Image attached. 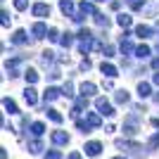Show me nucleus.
I'll use <instances>...</instances> for the list:
<instances>
[{
  "instance_id": "obj_1",
  "label": "nucleus",
  "mask_w": 159,
  "mask_h": 159,
  "mask_svg": "<svg viewBox=\"0 0 159 159\" xmlns=\"http://www.w3.org/2000/svg\"><path fill=\"white\" fill-rule=\"evenodd\" d=\"M95 107H98V114H102V116H114V107L105 98H95Z\"/></svg>"
},
{
  "instance_id": "obj_2",
  "label": "nucleus",
  "mask_w": 159,
  "mask_h": 159,
  "mask_svg": "<svg viewBox=\"0 0 159 159\" xmlns=\"http://www.w3.org/2000/svg\"><path fill=\"white\" fill-rule=\"evenodd\" d=\"M116 147H121V150H128V152H133V154H140V150H143V145H138V143H131V140H116Z\"/></svg>"
},
{
  "instance_id": "obj_3",
  "label": "nucleus",
  "mask_w": 159,
  "mask_h": 159,
  "mask_svg": "<svg viewBox=\"0 0 159 159\" xmlns=\"http://www.w3.org/2000/svg\"><path fill=\"white\" fill-rule=\"evenodd\" d=\"M83 150H86L88 157H98V154L102 152V143H100V140H90V143H86Z\"/></svg>"
},
{
  "instance_id": "obj_4",
  "label": "nucleus",
  "mask_w": 159,
  "mask_h": 159,
  "mask_svg": "<svg viewBox=\"0 0 159 159\" xmlns=\"http://www.w3.org/2000/svg\"><path fill=\"white\" fill-rule=\"evenodd\" d=\"M31 12H33V17H50V5H45V2H36V5L31 7Z\"/></svg>"
},
{
  "instance_id": "obj_5",
  "label": "nucleus",
  "mask_w": 159,
  "mask_h": 159,
  "mask_svg": "<svg viewBox=\"0 0 159 159\" xmlns=\"http://www.w3.org/2000/svg\"><path fill=\"white\" fill-rule=\"evenodd\" d=\"M52 143L55 145H69V133L66 131H52Z\"/></svg>"
},
{
  "instance_id": "obj_6",
  "label": "nucleus",
  "mask_w": 159,
  "mask_h": 159,
  "mask_svg": "<svg viewBox=\"0 0 159 159\" xmlns=\"http://www.w3.org/2000/svg\"><path fill=\"white\" fill-rule=\"evenodd\" d=\"M60 95H62V90H60V88L48 86V88H45V93H43V100H45V102H52V100H57Z\"/></svg>"
},
{
  "instance_id": "obj_7",
  "label": "nucleus",
  "mask_w": 159,
  "mask_h": 159,
  "mask_svg": "<svg viewBox=\"0 0 159 159\" xmlns=\"http://www.w3.org/2000/svg\"><path fill=\"white\" fill-rule=\"evenodd\" d=\"M31 33L36 36V38H43V36H48V33H50V29H48L43 21H38V24H33V26H31Z\"/></svg>"
},
{
  "instance_id": "obj_8",
  "label": "nucleus",
  "mask_w": 159,
  "mask_h": 159,
  "mask_svg": "<svg viewBox=\"0 0 159 159\" xmlns=\"http://www.w3.org/2000/svg\"><path fill=\"white\" fill-rule=\"evenodd\" d=\"M86 121L90 124V128H100V124H102V114H95V112H86Z\"/></svg>"
},
{
  "instance_id": "obj_9",
  "label": "nucleus",
  "mask_w": 159,
  "mask_h": 159,
  "mask_svg": "<svg viewBox=\"0 0 159 159\" xmlns=\"http://www.w3.org/2000/svg\"><path fill=\"white\" fill-rule=\"evenodd\" d=\"M100 69H102V74H105L107 79H114V76H119L116 66H114V64H109V62H102V66H100Z\"/></svg>"
},
{
  "instance_id": "obj_10",
  "label": "nucleus",
  "mask_w": 159,
  "mask_h": 159,
  "mask_svg": "<svg viewBox=\"0 0 159 159\" xmlns=\"http://www.w3.org/2000/svg\"><path fill=\"white\" fill-rule=\"evenodd\" d=\"M98 93V86L95 83H90V81H86V83H81V95H86V98H90V95Z\"/></svg>"
},
{
  "instance_id": "obj_11",
  "label": "nucleus",
  "mask_w": 159,
  "mask_h": 159,
  "mask_svg": "<svg viewBox=\"0 0 159 159\" xmlns=\"http://www.w3.org/2000/svg\"><path fill=\"white\" fill-rule=\"evenodd\" d=\"M60 10L66 14V17H74V14H76L74 12V2L71 0H60Z\"/></svg>"
},
{
  "instance_id": "obj_12",
  "label": "nucleus",
  "mask_w": 159,
  "mask_h": 159,
  "mask_svg": "<svg viewBox=\"0 0 159 159\" xmlns=\"http://www.w3.org/2000/svg\"><path fill=\"white\" fill-rule=\"evenodd\" d=\"M24 100H26V105H36V102H38V95H36V90H33L31 86L26 88V90H24Z\"/></svg>"
},
{
  "instance_id": "obj_13",
  "label": "nucleus",
  "mask_w": 159,
  "mask_h": 159,
  "mask_svg": "<svg viewBox=\"0 0 159 159\" xmlns=\"http://www.w3.org/2000/svg\"><path fill=\"white\" fill-rule=\"evenodd\" d=\"M12 43H14V45H24V43H26V31H24V29L14 31V36H12Z\"/></svg>"
},
{
  "instance_id": "obj_14",
  "label": "nucleus",
  "mask_w": 159,
  "mask_h": 159,
  "mask_svg": "<svg viewBox=\"0 0 159 159\" xmlns=\"http://www.w3.org/2000/svg\"><path fill=\"white\" fill-rule=\"evenodd\" d=\"M138 95H140V98H150V95H152V88H150V83L140 81V83H138Z\"/></svg>"
},
{
  "instance_id": "obj_15",
  "label": "nucleus",
  "mask_w": 159,
  "mask_h": 159,
  "mask_svg": "<svg viewBox=\"0 0 159 159\" xmlns=\"http://www.w3.org/2000/svg\"><path fill=\"white\" fill-rule=\"evenodd\" d=\"M45 114H48V119L55 121V124H62V121H64V116H62L57 109H52V107H50V109H45Z\"/></svg>"
},
{
  "instance_id": "obj_16",
  "label": "nucleus",
  "mask_w": 159,
  "mask_h": 159,
  "mask_svg": "<svg viewBox=\"0 0 159 159\" xmlns=\"http://www.w3.org/2000/svg\"><path fill=\"white\" fill-rule=\"evenodd\" d=\"M31 133L36 135V138H40V135L45 133V124H43V121H33L31 124Z\"/></svg>"
},
{
  "instance_id": "obj_17",
  "label": "nucleus",
  "mask_w": 159,
  "mask_h": 159,
  "mask_svg": "<svg viewBox=\"0 0 159 159\" xmlns=\"http://www.w3.org/2000/svg\"><path fill=\"white\" fill-rule=\"evenodd\" d=\"M2 107H5V112H10V114H19V109H17V102H14V100H10V98L2 100Z\"/></svg>"
},
{
  "instance_id": "obj_18",
  "label": "nucleus",
  "mask_w": 159,
  "mask_h": 159,
  "mask_svg": "<svg viewBox=\"0 0 159 159\" xmlns=\"http://www.w3.org/2000/svg\"><path fill=\"white\" fill-rule=\"evenodd\" d=\"M150 52H152V50H150V45H138V48H135V57H138V60L150 57Z\"/></svg>"
},
{
  "instance_id": "obj_19",
  "label": "nucleus",
  "mask_w": 159,
  "mask_h": 159,
  "mask_svg": "<svg viewBox=\"0 0 159 159\" xmlns=\"http://www.w3.org/2000/svg\"><path fill=\"white\" fill-rule=\"evenodd\" d=\"M29 152L31 154H40L43 152V143H40V140H29Z\"/></svg>"
},
{
  "instance_id": "obj_20",
  "label": "nucleus",
  "mask_w": 159,
  "mask_h": 159,
  "mask_svg": "<svg viewBox=\"0 0 159 159\" xmlns=\"http://www.w3.org/2000/svg\"><path fill=\"white\" fill-rule=\"evenodd\" d=\"M79 10H81L83 14H93V17L98 14V12H95V5H93V2H86V0H83V2L79 5Z\"/></svg>"
},
{
  "instance_id": "obj_21",
  "label": "nucleus",
  "mask_w": 159,
  "mask_h": 159,
  "mask_svg": "<svg viewBox=\"0 0 159 159\" xmlns=\"http://www.w3.org/2000/svg\"><path fill=\"white\" fill-rule=\"evenodd\" d=\"M135 36H140V38H150V36H152V26H143V24H140V26L135 29Z\"/></svg>"
},
{
  "instance_id": "obj_22",
  "label": "nucleus",
  "mask_w": 159,
  "mask_h": 159,
  "mask_svg": "<svg viewBox=\"0 0 159 159\" xmlns=\"http://www.w3.org/2000/svg\"><path fill=\"white\" fill-rule=\"evenodd\" d=\"M24 79H26L29 86H33V83L38 81V74H36V69H26V71H24Z\"/></svg>"
},
{
  "instance_id": "obj_23",
  "label": "nucleus",
  "mask_w": 159,
  "mask_h": 159,
  "mask_svg": "<svg viewBox=\"0 0 159 159\" xmlns=\"http://www.w3.org/2000/svg\"><path fill=\"white\" fill-rule=\"evenodd\" d=\"M131 17H128V14H119V17H116V24H119V26L121 29H128V26H131Z\"/></svg>"
},
{
  "instance_id": "obj_24",
  "label": "nucleus",
  "mask_w": 159,
  "mask_h": 159,
  "mask_svg": "<svg viewBox=\"0 0 159 159\" xmlns=\"http://www.w3.org/2000/svg\"><path fill=\"white\" fill-rule=\"evenodd\" d=\"M62 95H64V98H71L74 95V83L71 81H66L64 86H62Z\"/></svg>"
},
{
  "instance_id": "obj_25",
  "label": "nucleus",
  "mask_w": 159,
  "mask_h": 159,
  "mask_svg": "<svg viewBox=\"0 0 159 159\" xmlns=\"http://www.w3.org/2000/svg\"><path fill=\"white\" fill-rule=\"evenodd\" d=\"M114 100H116L119 105H126V102H128V93H126V90H116V95H114Z\"/></svg>"
},
{
  "instance_id": "obj_26",
  "label": "nucleus",
  "mask_w": 159,
  "mask_h": 159,
  "mask_svg": "<svg viewBox=\"0 0 159 159\" xmlns=\"http://www.w3.org/2000/svg\"><path fill=\"white\" fill-rule=\"evenodd\" d=\"M74 107H76L79 112H83V109L88 107V98H86V95H81V98H76V105H74Z\"/></svg>"
},
{
  "instance_id": "obj_27",
  "label": "nucleus",
  "mask_w": 159,
  "mask_h": 159,
  "mask_svg": "<svg viewBox=\"0 0 159 159\" xmlns=\"http://www.w3.org/2000/svg\"><path fill=\"white\" fill-rule=\"evenodd\" d=\"M76 128H79L81 133H90V124H88L86 119H79V121H76Z\"/></svg>"
},
{
  "instance_id": "obj_28",
  "label": "nucleus",
  "mask_w": 159,
  "mask_h": 159,
  "mask_svg": "<svg viewBox=\"0 0 159 159\" xmlns=\"http://www.w3.org/2000/svg\"><path fill=\"white\" fill-rule=\"evenodd\" d=\"M90 48H93V43H90V40H81V43H79L81 55H88V52H90Z\"/></svg>"
},
{
  "instance_id": "obj_29",
  "label": "nucleus",
  "mask_w": 159,
  "mask_h": 159,
  "mask_svg": "<svg viewBox=\"0 0 159 159\" xmlns=\"http://www.w3.org/2000/svg\"><path fill=\"white\" fill-rule=\"evenodd\" d=\"M157 147H159V133H154L150 138V143H147V150H157Z\"/></svg>"
},
{
  "instance_id": "obj_30",
  "label": "nucleus",
  "mask_w": 159,
  "mask_h": 159,
  "mask_svg": "<svg viewBox=\"0 0 159 159\" xmlns=\"http://www.w3.org/2000/svg\"><path fill=\"white\" fill-rule=\"evenodd\" d=\"M121 50H124V52H135V48L128 43V38H121Z\"/></svg>"
},
{
  "instance_id": "obj_31",
  "label": "nucleus",
  "mask_w": 159,
  "mask_h": 159,
  "mask_svg": "<svg viewBox=\"0 0 159 159\" xmlns=\"http://www.w3.org/2000/svg\"><path fill=\"white\" fill-rule=\"evenodd\" d=\"M95 21H98V24H100V26H109V19H107V17H105V14H95Z\"/></svg>"
},
{
  "instance_id": "obj_32",
  "label": "nucleus",
  "mask_w": 159,
  "mask_h": 159,
  "mask_svg": "<svg viewBox=\"0 0 159 159\" xmlns=\"http://www.w3.org/2000/svg\"><path fill=\"white\" fill-rule=\"evenodd\" d=\"M60 43H62V45H64V48H69V45H71V43H74L71 33H64V36H62V40H60Z\"/></svg>"
},
{
  "instance_id": "obj_33",
  "label": "nucleus",
  "mask_w": 159,
  "mask_h": 159,
  "mask_svg": "<svg viewBox=\"0 0 159 159\" xmlns=\"http://www.w3.org/2000/svg\"><path fill=\"white\" fill-rule=\"evenodd\" d=\"M79 38L81 40H90V38H93V33L88 31V29H81V31H79Z\"/></svg>"
},
{
  "instance_id": "obj_34",
  "label": "nucleus",
  "mask_w": 159,
  "mask_h": 159,
  "mask_svg": "<svg viewBox=\"0 0 159 159\" xmlns=\"http://www.w3.org/2000/svg\"><path fill=\"white\" fill-rule=\"evenodd\" d=\"M128 5H131V10H140L145 5V0H128Z\"/></svg>"
},
{
  "instance_id": "obj_35",
  "label": "nucleus",
  "mask_w": 159,
  "mask_h": 159,
  "mask_svg": "<svg viewBox=\"0 0 159 159\" xmlns=\"http://www.w3.org/2000/svg\"><path fill=\"white\" fill-rule=\"evenodd\" d=\"M45 159H62V152L60 150H50V152L45 154Z\"/></svg>"
},
{
  "instance_id": "obj_36",
  "label": "nucleus",
  "mask_w": 159,
  "mask_h": 159,
  "mask_svg": "<svg viewBox=\"0 0 159 159\" xmlns=\"http://www.w3.org/2000/svg\"><path fill=\"white\" fill-rule=\"evenodd\" d=\"M14 7L17 10H29V0H14Z\"/></svg>"
},
{
  "instance_id": "obj_37",
  "label": "nucleus",
  "mask_w": 159,
  "mask_h": 159,
  "mask_svg": "<svg viewBox=\"0 0 159 159\" xmlns=\"http://www.w3.org/2000/svg\"><path fill=\"white\" fill-rule=\"evenodd\" d=\"M48 38H50V40H62V38H60V33H57V29H50Z\"/></svg>"
},
{
  "instance_id": "obj_38",
  "label": "nucleus",
  "mask_w": 159,
  "mask_h": 159,
  "mask_svg": "<svg viewBox=\"0 0 159 159\" xmlns=\"http://www.w3.org/2000/svg\"><path fill=\"white\" fill-rule=\"evenodd\" d=\"M0 17H2V26H10V14H7L5 10H2V14H0Z\"/></svg>"
},
{
  "instance_id": "obj_39",
  "label": "nucleus",
  "mask_w": 159,
  "mask_h": 159,
  "mask_svg": "<svg viewBox=\"0 0 159 159\" xmlns=\"http://www.w3.org/2000/svg\"><path fill=\"white\" fill-rule=\"evenodd\" d=\"M102 52H105V57H114V48H112V45H107Z\"/></svg>"
},
{
  "instance_id": "obj_40",
  "label": "nucleus",
  "mask_w": 159,
  "mask_h": 159,
  "mask_svg": "<svg viewBox=\"0 0 159 159\" xmlns=\"http://www.w3.org/2000/svg\"><path fill=\"white\" fill-rule=\"evenodd\" d=\"M88 69H90V62L83 60V62H81V71H88Z\"/></svg>"
},
{
  "instance_id": "obj_41",
  "label": "nucleus",
  "mask_w": 159,
  "mask_h": 159,
  "mask_svg": "<svg viewBox=\"0 0 159 159\" xmlns=\"http://www.w3.org/2000/svg\"><path fill=\"white\" fill-rule=\"evenodd\" d=\"M66 159H81V152H71V154H69Z\"/></svg>"
},
{
  "instance_id": "obj_42",
  "label": "nucleus",
  "mask_w": 159,
  "mask_h": 159,
  "mask_svg": "<svg viewBox=\"0 0 159 159\" xmlns=\"http://www.w3.org/2000/svg\"><path fill=\"white\" fill-rule=\"evenodd\" d=\"M0 159H7V150L5 147H0Z\"/></svg>"
},
{
  "instance_id": "obj_43",
  "label": "nucleus",
  "mask_w": 159,
  "mask_h": 159,
  "mask_svg": "<svg viewBox=\"0 0 159 159\" xmlns=\"http://www.w3.org/2000/svg\"><path fill=\"white\" fill-rule=\"evenodd\" d=\"M152 66H154V69H159V57H154V60H152Z\"/></svg>"
},
{
  "instance_id": "obj_44",
  "label": "nucleus",
  "mask_w": 159,
  "mask_h": 159,
  "mask_svg": "<svg viewBox=\"0 0 159 159\" xmlns=\"http://www.w3.org/2000/svg\"><path fill=\"white\" fill-rule=\"evenodd\" d=\"M152 81H154V83L159 86V74H154V79H152Z\"/></svg>"
},
{
  "instance_id": "obj_45",
  "label": "nucleus",
  "mask_w": 159,
  "mask_h": 159,
  "mask_svg": "<svg viewBox=\"0 0 159 159\" xmlns=\"http://www.w3.org/2000/svg\"><path fill=\"white\" fill-rule=\"evenodd\" d=\"M112 159H128V157H124V154H116V157H112Z\"/></svg>"
},
{
  "instance_id": "obj_46",
  "label": "nucleus",
  "mask_w": 159,
  "mask_h": 159,
  "mask_svg": "<svg viewBox=\"0 0 159 159\" xmlns=\"http://www.w3.org/2000/svg\"><path fill=\"white\" fill-rule=\"evenodd\" d=\"M154 100H157V102H159V95H154Z\"/></svg>"
},
{
  "instance_id": "obj_47",
  "label": "nucleus",
  "mask_w": 159,
  "mask_h": 159,
  "mask_svg": "<svg viewBox=\"0 0 159 159\" xmlns=\"http://www.w3.org/2000/svg\"><path fill=\"white\" fill-rule=\"evenodd\" d=\"M95 2H105V0H95Z\"/></svg>"
}]
</instances>
